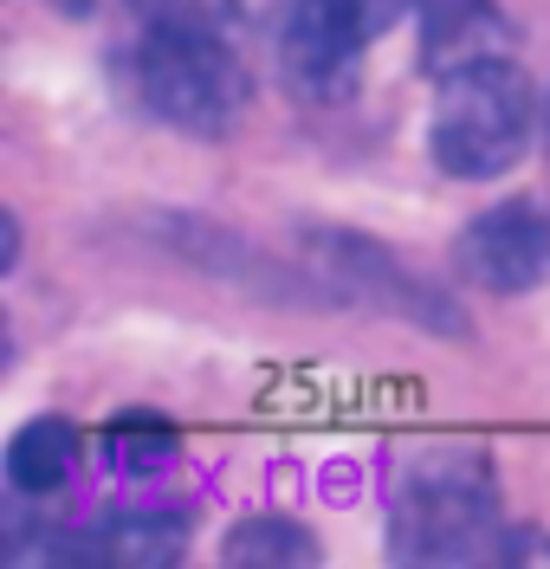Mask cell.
Returning <instances> with one entry per match:
<instances>
[{"label": "cell", "mask_w": 550, "mask_h": 569, "mask_svg": "<svg viewBox=\"0 0 550 569\" xmlns=\"http://www.w3.org/2000/svg\"><path fill=\"white\" fill-rule=\"evenodd\" d=\"M518 537L499 518V492L479 453L440 447L421 453L389 505V550L396 563H492L518 557Z\"/></svg>", "instance_id": "1"}, {"label": "cell", "mask_w": 550, "mask_h": 569, "mask_svg": "<svg viewBox=\"0 0 550 569\" xmlns=\"http://www.w3.org/2000/svg\"><path fill=\"white\" fill-rule=\"evenodd\" d=\"M137 91L188 137H227L247 117L253 78L220 27H149L137 46Z\"/></svg>", "instance_id": "2"}, {"label": "cell", "mask_w": 550, "mask_h": 569, "mask_svg": "<svg viewBox=\"0 0 550 569\" xmlns=\"http://www.w3.org/2000/svg\"><path fill=\"white\" fill-rule=\"evenodd\" d=\"M531 117H538V104H531V84L512 59L453 71V78H440L434 123H428L434 162L460 181L506 176L531 142Z\"/></svg>", "instance_id": "3"}, {"label": "cell", "mask_w": 550, "mask_h": 569, "mask_svg": "<svg viewBox=\"0 0 550 569\" xmlns=\"http://www.w3.org/2000/svg\"><path fill=\"white\" fill-rule=\"evenodd\" d=\"M414 0H292L279 59L304 98H343L363 71V52L402 20Z\"/></svg>", "instance_id": "4"}, {"label": "cell", "mask_w": 550, "mask_h": 569, "mask_svg": "<svg viewBox=\"0 0 550 569\" xmlns=\"http://www.w3.org/2000/svg\"><path fill=\"white\" fill-rule=\"evenodd\" d=\"M460 272L479 291H499V298H518V291L550 284V213L531 208V201L486 208L460 233Z\"/></svg>", "instance_id": "5"}, {"label": "cell", "mask_w": 550, "mask_h": 569, "mask_svg": "<svg viewBox=\"0 0 550 569\" xmlns=\"http://www.w3.org/2000/svg\"><path fill=\"white\" fill-rule=\"evenodd\" d=\"M414 27H421V71L453 78V71L512 59V20L492 0H414Z\"/></svg>", "instance_id": "6"}, {"label": "cell", "mask_w": 550, "mask_h": 569, "mask_svg": "<svg viewBox=\"0 0 550 569\" xmlns=\"http://www.w3.org/2000/svg\"><path fill=\"white\" fill-rule=\"evenodd\" d=\"M78 472V427L59 421V415H39L13 433L7 447V486L20 498H52L66 492Z\"/></svg>", "instance_id": "7"}, {"label": "cell", "mask_w": 550, "mask_h": 569, "mask_svg": "<svg viewBox=\"0 0 550 569\" xmlns=\"http://www.w3.org/2000/svg\"><path fill=\"white\" fill-rule=\"evenodd\" d=\"M188 550V525L176 511H130L84 543L91 563H130V569H156V563H182Z\"/></svg>", "instance_id": "8"}, {"label": "cell", "mask_w": 550, "mask_h": 569, "mask_svg": "<svg viewBox=\"0 0 550 569\" xmlns=\"http://www.w3.org/2000/svg\"><path fill=\"white\" fill-rule=\"evenodd\" d=\"M220 563H233V569H272V563H286V569H311L318 563V537L304 531L298 518H279V511H259V518H240L233 531L220 537Z\"/></svg>", "instance_id": "9"}, {"label": "cell", "mask_w": 550, "mask_h": 569, "mask_svg": "<svg viewBox=\"0 0 550 569\" xmlns=\"http://www.w3.org/2000/svg\"><path fill=\"white\" fill-rule=\"evenodd\" d=\"M110 460L123 466V472H156V466L176 460V427L169 421H149V415H123V421L110 427Z\"/></svg>", "instance_id": "10"}, {"label": "cell", "mask_w": 550, "mask_h": 569, "mask_svg": "<svg viewBox=\"0 0 550 569\" xmlns=\"http://www.w3.org/2000/svg\"><path fill=\"white\" fill-rule=\"evenodd\" d=\"M143 27H220L227 33V0H123Z\"/></svg>", "instance_id": "11"}, {"label": "cell", "mask_w": 550, "mask_h": 569, "mask_svg": "<svg viewBox=\"0 0 550 569\" xmlns=\"http://www.w3.org/2000/svg\"><path fill=\"white\" fill-rule=\"evenodd\" d=\"M544 130H550V110H544Z\"/></svg>", "instance_id": "12"}]
</instances>
